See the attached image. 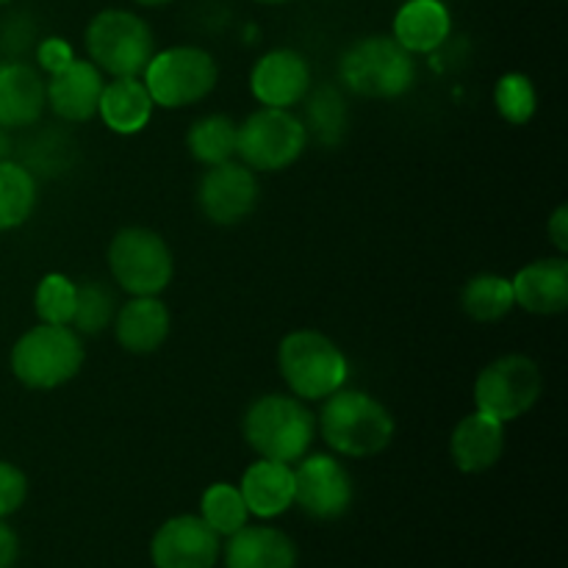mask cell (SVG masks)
<instances>
[{"mask_svg":"<svg viewBox=\"0 0 568 568\" xmlns=\"http://www.w3.org/2000/svg\"><path fill=\"white\" fill-rule=\"evenodd\" d=\"M75 300H78V283H72L67 275H44L42 283L37 286V297H33V308L44 325H72L75 316Z\"/></svg>","mask_w":568,"mask_h":568,"instance_id":"28","label":"cell"},{"mask_svg":"<svg viewBox=\"0 0 568 568\" xmlns=\"http://www.w3.org/2000/svg\"><path fill=\"white\" fill-rule=\"evenodd\" d=\"M494 105H497L499 116L508 120L510 125H527L538 105L536 87L525 72H508L494 87Z\"/></svg>","mask_w":568,"mask_h":568,"instance_id":"29","label":"cell"},{"mask_svg":"<svg viewBox=\"0 0 568 568\" xmlns=\"http://www.w3.org/2000/svg\"><path fill=\"white\" fill-rule=\"evenodd\" d=\"M0 3H9V0H0Z\"/></svg>","mask_w":568,"mask_h":568,"instance_id":"39","label":"cell"},{"mask_svg":"<svg viewBox=\"0 0 568 568\" xmlns=\"http://www.w3.org/2000/svg\"><path fill=\"white\" fill-rule=\"evenodd\" d=\"M294 505H300L311 519H342L353 505V480L347 469L331 455L300 458L294 469Z\"/></svg>","mask_w":568,"mask_h":568,"instance_id":"11","label":"cell"},{"mask_svg":"<svg viewBox=\"0 0 568 568\" xmlns=\"http://www.w3.org/2000/svg\"><path fill=\"white\" fill-rule=\"evenodd\" d=\"M153 109L155 103L142 78H114L103 87L98 114L103 116L105 128L122 133V136H131V133L148 128Z\"/></svg>","mask_w":568,"mask_h":568,"instance_id":"23","label":"cell"},{"mask_svg":"<svg viewBox=\"0 0 568 568\" xmlns=\"http://www.w3.org/2000/svg\"><path fill=\"white\" fill-rule=\"evenodd\" d=\"M37 205V181L31 170L14 161H0V231H14Z\"/></svg>","mask_w":568,"mask_h":568,"instance_id":"26","label":"cell"},{"mask_svg":"<svg viewBox=\"0 0 568 568\" xmlns=\"http://www.w3.org/2000/svg\"><path fill=\"white\" fill-rule=\"evenodd\" d=\"M116 314L114 294L98 281H89L78 286V300H75V316H72V325L75 333H100Z\"/></svg>","mask_w":568,"mask_h":568,"instance_id":"30","label":"cell"},{"mask_svg":"<svg viewBox=\"0 0 568 568\" xmlns=\"http://www.w3.org/2000/svg\"><path fill=\"white\" fill-rule=\"evenodd\" d=\"M277 366L297 399H325L347 383V358L320 331H294L277 347Z\"/></svg>","mask_w":568,"mask_h":568,"instance_id":"5","label":"cell"},{"mask_svg":"<svg viewBox=\"0 0 568 568\" xmlns=\"http://www.w3.org/2000/svg\"><path fill=\"white\" fill-rule=\"evenodd\" d=\"M236 133L239 125L225 114H209L200 116L192 128H189V153L205 166L225 164L236 155Z\"/></svg>","mask_w":568,"mask_h":568,"instance_id":"25","label":"cell"},{"mask_svg":"<svg viewBox=\"0 0 568 568\" xmlns=\"http://www.w3.org/2000/svg\"><path fill=\"white\" fill-rule=\"evenodd\" d=\"M87 50L92 64L111 78H139L155 55L148 22L125 9H105L87 26Z\"/></svg>","mask_w":568,"mask_h":568,"instance_id":"6","label":"cell"},{"mask_svg":"<svg viewBox=\"0 0 568 568\" xmlns=\"http://www.w3.org/2000/svg\"><path fill=\"white\" fill-rule=\"evenodd\" d=\"M541 388L544 375L536 361L527 355H503L477 375L475 405L477 410L508 425L538 403Z\"/></svg>","mask_w":568,"mask_h":568,"instance_id":"10","label":"cell"},{"mask_svg":"<svg viewBox=\"0 0 568 568\" xmlns=\"http://www.w3.org/2000/svg\"><path fill=\"white\" fill-rule=\"evenodd\" d=\"M111 277L131 297H159L175 275L172 250L150 227H122L109 244Z\"/></svg>","mask_w":568,"mask_h":568,"instance_id":"7","label":"cell"},{"mask_svg":"<svg viewBox=\"0 0 568 568\" xmlns=\"http://www.w3.org/2000/svg\"><path fill=\"white\" fill-rule=\"evenodd\" d=\"M547 233L560 253H568V205H558L547 222Z\"/></svg>","mask_w":568,"mask_h":568,"instance_id":"34","label":"cell"},{"mask_svg":"<svg viewBox=\"0 0 568 568\" xmlns=\"http://www.w3.org/2000/svg\"><path fill=\"white\" fill-rule=\"evenodd\" d=\"M258 3H270V6H277V3H288V0H258Z\"/></svg>","mask_w":568,"mask_h":568,"instance_id":"38","label":"cell"},{"mask_svg":"<svg viewBox=\"0 0 568 568\" xmlns=\"http://www.w3.org/2000/svg\"><path fill=\"white\" fill-rule=\"evenodd\" d=\"M505 453V425L494 416L475 410L455 425L449 438L453 464L466 475H483L499 464Z\"/></svg>","mask_w":568,"mask_h":568,"instance_id":"16","label":"cell"},{"mask_svg":"<svg viewBox=\"0 0 568 568\" xmlns=\"http://www.w3.org/2000/svg\"><path fill=\"white\" fill-rule=\"evenodd\" d=\"M142 75L155 105L186 109L214 92L220 70L209 50L181 44V48L155 53Z\"/></svg>","mask_w":568,"mask_h":568,"instance_id":"8","label":"cell"},{"mask_svg":"<svg viewBox=\"0 0 568 568\" xmlns=\"http://www.w3.org/2000/svg\"><path fill=\"white\" fill-rule=\"evenodd\" d=\"M244 505L258 519H275L294 505V469L277 460H255L242 477Z\"/></svg>","mask_w":568,"mask_h":568,"instance_id":"21","label":"cell"},{"mask_svg":"<svg viewBox=\"0 0 568 568\" xmlns=\"http://www.w3.org/2000/svg\"><path fill=\"white\" fill-rule=\"evenodd\" d=\"M9 150H11V144H9V136H6V128H0V161H6Z\"/></svg>","mask_w":568,"mask_h":568,"instance_id":"36","label":"cell"},{"mask_svg":"<svg viewBox=\"0 0 568 568\" xmlns=\"http://www.w3.org/2000/svg\"><path fill=\"white\" fill-rule=\"evenodd\" d=\"M311 89V67L297 50H270L250 72V92L266 109H292Z\"/></svg>","mask_w":568,"mask_h":568,"instance_id":"14","label":"cell"},{"mask_svg":"<svg viewBox=\"0 0 568 568\" xmlns=\"http://www.w3.org/2000/svg\"><path fill=\"white\" fill-rule=\"evenodd\" d=\"M200 519H203L216 536H233V532H239L247 525L250 510L236 486H231V483H214V486L205 488L203 494Z\"/></svg>","mask_w":568,"mask_h":568,"instance_id":"27","label":"cell"},{"mask_svg":"<svg viewBox=\"0 0 568 568\" xmlns=\"http://www.w3.org/2000/svg\"><path fill=\"white\" fill-rule=\"evenodd\" d=\"M48 105L44 81L22 61L0 64V128H28Z\"/></svg>","mask_w":568,"mask_h":568,"instance_id":"19","label":"cell"},{"mask_svg":"<svg viewBox=\"0 0 568 568\" xmlns=\"http://www.w3.org/2000/svg\"><path fill=\"white\" fill-rule=\"evenodd\" d=\"M308 128L288 109H258L239 125L236 155L253 172H281L303 155Z\"/></svg>","mask_w":568,"mask_h":568,"instance_id":"9","label":"cell"},{"mask_svg":"<svg viewBox=\"0 0 568 568\" xmlns=\"http://www.w3.org/2000/svg\"><path fill=\"white\" fill-rule=\"evenodd\" d=\"M17 555H20V541H17L14 530L0 519V568H14Z\"/></svg>","mask_w":568,"mask_h":568,"instance_id":"35","label":"cell"},{"mask_svg":"<svg viewBox=\"0 0 568 568\" xmlns=\"http://www.w3.org/2000/svg\"><path fill=\"white\" fill-rule=\"evenodd\" d=\"M28 497V480L14 464L0 460V519L17 514Z\"/></svg>","mask_w":568,"mask_h":568,"instance_id":"32","label":"cell"},{"mask_svg":"<svg viewBox=\"0 0 568 568\" xmlns=\"http://www.w3.org/2000/svg\"><path fill=\"white\" fill-rule=\"evenodd\" d=\"M197 203L214 225H239L258 205V181L247 164L225 161L209 166L197 186Z\"/></svg>","mask_w":568,"mask_h":568,"instance_id":"12","label":"cell"},{"mask_svg":"<svg viewBox=\"0 0 568 568\" xmlns=\"http://www.w3.org/2000/svg\"><path fill=\"white\" fill-rule=\"evenodd\" d=\"M320 430L333 453L344 458H372L392 444L394 416L372 394L342 386L325 397Z\"/></svg>","mask_w":568,"mask_h":568,"instance_id":"1","label":"cell"},{"mask_svg":"<svg viewBox=\"0 0 568 568\" xmlns=\"http://www.w3.org/2000/svg\"><path fill=\"white\" fill-rule=\"evenodd\" d=\"M170 311L159 297H133L114 314V336L122 349L150 355L170 338Z\"/></svg>","mask_w":568,"mask_h":568,"instance_id":"18","label":"cell"},{"mask_svg":"<svg viewBox=\"0 0 568 568\" xmlns=\"http://www.w3.org/2000/svg\"><path fill=\"white\" fill-rule=\"evenodd\" d=\"M150 558L155 568H214L220 536L200 516H175L155 530Z\"/></svg>","mask_w":568,"mask_h":568,"instance_id":"13","label":"cell"},{"mask_svg":"<svg viewBox=\"0 0 568 568\" xmlns=\"http://www.w3.org/2000/svg\"><path fill=\"white\" fill-rule=\"evenodd\" d=\"M83 344L70 325H37L11 349V372L33 392H50L81 372Z\"/></svg>","mask_w":568,"mask_h":568,"instance_id":"4","label":"cell"},{"mask_svg":"<svg viewBox=\"0 0 568 568\" xmlns=\"http://www.w3.org/2000/svg\"><path fill=\"white\" fill-rule=\"evenodd\" d=\"M297 547L275 527H247L227 536L225 568H294Z\"/></svg>","mask_w":568,"mask_h":568,"instance_id":"20","label":"cell"},{"mask_svg":"<svg viewBox=\"0 0 568 568\" xmlns=\"http://www.w3.org/2000/svg\"><path fill=\"white\" fill-rule=\"evenodd\" d=\"M516 297L514 286H510L508 277L499 275H475L460 292V308L466 311V316L483 325H491V322L505 320V316L514 311Z\"/></svg>","mask_w":568,"mask_h":568,"instance_id":"24","label":"cell"},{"mask_svg":"<svg viewBox=\"0 0 568 568\" xmlns=\"http://www.w3.org/2000/svg\"><path fill=\"white\" fill-rule=\"evenodd\" d=\"M103 72L92 61H72L44 83L48 105L67 122H87L98 114L103 94Z\"/></svg>","mask_w":568,"mask_h":568,"instance_id":"15","label":"cell"},{"mask_svg":"<svg viewBox=\"0 0 568 568\" xmlns=\"http://www.w3.org/2000/svg\"><path fill=\"white\" fill-rule=\"evenodd\" d=\"M344 120H347V111H344V100L336 89H316L308 100V125L311 131H316V136L327 144H336L344 133Z\"/></svg>","mask_w":568,"mask_h":568,"instance_id":"31","label":"cell"},{"mask_svg":"<svg viewBox=\"0 0 568 568\" xmlns=\"http://www.w3.org/2000/svg\"><path fill=\"white\" fill-rule=\"evenodd\" d=\"M139 6H164V3H170V0H136Z\"/></svg>","mask_w":568,"mask_h":568,"instance_id":"37","label":"cell"},{"mask_svg":"<svg viewBox=\"0 0 568 568\" xmlns=\"http://www.w3.org/2000/svg\"><path fill=\"white\" fill-rule=\"evenodd\" d=\"M453 17L442 0H408L394 17V39L408 53H433L447 42Z\"/></svg>","mask_w":568,"mask_h":568,"instance_id":"22","label":"cell"},{"mask_svg":"<svg viewBox=\"0 0 568 568\" xmlns=\"http://www.w3.org/2000/svg\"><path fill=\"white\" fill-rule=\"evenodd\" d=\"M37 59H39V67H42L44 72L55 75V72L64 70L67 64H72V61H75V55H72L70 42H64V39H59V37H48L37 48Z\"/></svg>","mask_w":568,"mask_h":568,"instance_id":"33","label":"cell"},{"mask_svg":"<svg viewBox=\"0 0 568 568\" xmlns=\"http://www.w3.org/2000/svg\"><path fill=\"white\" fill-rule=\"evenodd\" d=\"M342 83L358 98L392 100L408 92L416 81L414 53L394 37L358 39L338 64Z\"/></svg>","mask_w":568,"mask_h":568,"instance_id":"3","label":"cell"},{"mask_svg":"<svg viewBox=\"0 0 568 568\" xmlns=\"http://www.w3.org/2000/svg\"><path fill=\"white\" fill-rule=\"evenodd\" d=\"M242 433L247 447L258 458L277 464H297L305 458L314 442V414L303 399L286 394H266L247 408L242 419Z\"/></svg>","mask_w":568,"mask_h":568,"instance_id":"2","label":"cell"},{"mask_svg":"<svg viewBox=\"0 0 568 568\" xmlns=\"http://www.w3.org/2000/svg\"><path fill=\"white\" fill-rule=\"evenodd\" d=\"M516 305L538 316L564 314L568 308V261L564 255L532 261L510 281Z\"/></svg>","mask_w":568,"mask_h":568,"instance_id":"17","label":"cell"}]
</instances>
